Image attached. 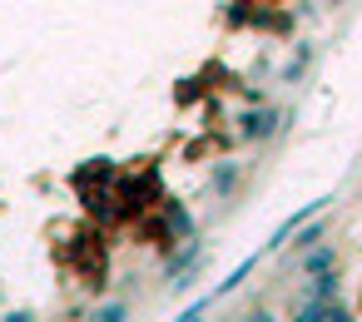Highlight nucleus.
<instances>
[{
    "label": "nucleus",
    "mask_w": 362,
    "mask_h": 322,
    "mask_svg": "<svg viewBox=\"0 0 362 322\" xmlns=\"http://www.w3.org/2000/svg\"><path fill=\"white\" fill-rule=\"evenodd\" d=\"M288 238H293L288 248H293V258H298V253H308V248L327 243V218H317V223H303V228H298V233H288Z\"/></svg>",
    "instance_id": "10"
},
{
    "label": "nucleus",
    "mask_w": 362,
    "mask_h": 322,
    "mask_svg": "<svg viewBox=\"0 0 362 322\" xmlns=\"http://www.w3.org/2000/svg\"><path fill=\"white\" fill-rule=\"evenodd\" d=\"M179 322H209V297H199V302H189V307L179 312Z\"/></svg>",
    "instance_id": "11"
},
{
    "label": "nucleus",
    "mask_w": 362,
    "mask_h": 322,
    "mask_svg": "<svg viewBox=\"0 0 362 322\" xmlns=\"http://www.w3.org/2000/svg\"><path fill=\"white\" fill-rule=\"evenodd\" d=\"M238 322H278V312H273V307H263V302H258V307H248V312H243V317H238Z\"/></svg>",
    "instance_id": "13"
},
{
    "label": "nucleus",
    "mask_w": 362,
    "mask_h": 322,
    "mask_svg": "<svg viewBox=\"0 0 362 322\" xmlns=\"http://www.w3.org/2000/svg\"><path fill=\"white\" fill-rule=\"evenodd\" d=\"M129 317H134V302L129 297H105L100 307L85 312V322H129Z\"/></svg>",
    "instance_id": "9"
},
{
    "label": "nucleus",
    "mask_w": 362,
    "mask_h": 322,
    "mask_svg": "<svg viewBox=\"0 0 362 322\" xmlns=\"http://www.w3.org/2000/svg\"><path fill=\"white\" fill-rule=\"evenodd\" d=\"M342 297V273L332 268V273H322V278H308L298 292H293V302H337Z\"/></svg>",
    "instance_id": "6"
},
{
    "label": "nucleus",
    "mask_w": 362,
    "mask_h": 322,
    "mask_svg": "<svg viewBox=\"0 0 362 322\" xmlns=\"http://www.w3.org/2000/svg\"><path fill=\"white\" fill-rule=\"evenodd\" d=\"M204 263H209V243H184V248H174V253H164L159 258V278L179 292V287H189V282H199V273H204Z\"/></svg>",
    "instance_id": "2"
},
{
    "label": "nucleus",
    "mask_w": 362,
    "mask_h": 322,
    "mask_svg": "<svg viewBox=\"0 0 362 322\" xmlns=\"http://www.w3.org/2000/svg\"><path fill=\"white\" fill-rule=\"evenodd\" d=\"M238 184H243V164L238 159H214L209 164V193L214 198H233Z\"/></svg>",
    "instance_id": "5"
},
{
    "label": "nucleus",
    "mask_w": 362,
    "mask_h": 322,
    "mask_svg": "<svg viewBox=\"0 0 362 322\" xmlns=\"http://www.w3.org/2000/svg\"><path fill=\"white\" fill-rule=\"evenodd\" d=\"M288 322H357V312L337 297V302H293Z\"/></svg>",
    "instance_id": "4"
},
{
    "label": "nucleus",
    "mask_w": 362,
    "mask_h": 322,
    "mask_svg": "<svg viewBox=\"0 0 362 322\" xmlns=\"http://www.w3.org/2000/svg\"><path fill=\"white\" fill-rule=\"evenodd\" d=\"M199 238V218L189 203L164 198L159 203V253H174V243H194Z\"/></svg>",
    "instance_id": "3"
},
{
    "label": "nucleus",
    "mask_w": 362,
    "mask_h": 322,
    "mask_svg": "<svg viewBox=\"0 0 362 322\" xmlns=\"http://www.w3.org/2000/svg\"><path fill=\"white\" fill-rule=\"evenodd\" d=\"M288 124H293V109H288V105H263V109H238L233 134H238V144H268V139H278Z\"/></svg>",
    "instance_id": "1"
},
{
    "label": "nucleus",
    "mask_w": 362,
    "mask_h": 322,
    "mask_svg": "<svg viewBox=\"0 0 362 322\" xmlns=\"http://www.w3.org/2000/svg\"><path fill=\"white\" fill-rule=\"evenodd\" d=\"M293 268H298L303 278H322V273H332V268H337V243H317V248L298 253Z\"/></svg>",
    "instance_id": "8"
},
{
    "label": "nucleus",
    "mask_w": 362,
    "mask_h": 322,
    "mask_svg": "<svg viewBox=\"0 0 362 322\" xmlns=\"http://www.w3.org/2000/svg\"><path fill=\"white\" fill-rule=\"evenodd\" d=\"M322 6H327V11H337V6H342V0H322Z\"/></svg>",
    "instance_id": "15"
},
{
    "label": "nucleus",
    "mask_w": 362,
    "mask_h": 322,
    "mask_svg": "<svg viewBox=\"0 0 362 322\" xmlns=\"http://www.w3.org/2000/svg\"><path fill=\"white\" fill-rule=\"evenodd\" d=\"M0 312H6V282H0Z\"/></svg>",
    "instance_id": "14"
},
{
    "label": "nucleus",
    "mask_w": 362,
    "mask_h": 322,
    "mask_svg": "<svg viewBox=\"0 0 362 322\" xmlns=\"http://www.w3.org/2000/svg\"><path fill=\"white\" fill-rule=\"evenodd\" d=\"M0 322H40L35 307H11V312H0Z\"/></svg>",
    "instance_id": "12"
},
{
    "label": "nucleus",
    "mask_w": 362,
    "mask_h": 322,
    "mask_svg": "<svg viewBox=\"0 0 362 322\" xmlns=\"http://www.w3.org/2000/svg\"><path fill=\"white\" fill-rule=\"evenodd\" d=\"M313 60H317V45L313 40H298L293 45V55L283 60V70H278V85H298L308 70H313Z\"/></svg>",
    "instance_id": "7"
}]
</instances>
